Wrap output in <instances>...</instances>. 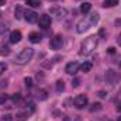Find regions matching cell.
Here are the masks:
<instances>
[{
  "instance_id": "1",
  "label": "cell",
  "mask_w": 121,
  "mask_h": 121,
  "mask_svg": "<svg viewBox=\"0 0 121 121\" xmlns=\"http://www.w3.org/2000/svg\"><path fill=\"white\" fill-rule=\"evenodd\" d=\"M99 20H100L99 13H93V14L87 16V17H85L82 21L78 23V26H76V31H78L79 34H83V32H86L87 30H90L91 27H94V26L99 23Z\"/></svg>"
},
{
  "instance_id": "15",
  "label": "cell",
  "mask_w": 121,
  "mask_h": 121,
  "mask_svg": "<svg viewBox=\"0 0 121 121\" xmlns=\"http://www.w3.org/2000/svg\"><path fill=\"white\" fill-rule=\"evenodd\" d=\"M91 68H93V63H91V62H85V63H82V65H80V70H82L83 73L90 72Z\"/></svg>"
},
{
  "instance_id": "8",
  "label": "cell",
  "mask_w": 121,
  "mask_h": 121,
  "mask_svg": "<svg viewBox=\"0 0 121 121\" xmlns=\"http://www.w3.org/2000/svg\"><path fill=\"white\" fill-rule=\"evenodd\" d=\"M62 44H63V39H62V35H59V34L51 39V48L52 49H60Z\"/></svg>"
},
{
  "instance_id": "34",
  "label": "cell",
  "mask_w": 121,
  "mask_h": 121,
  "mask_svg": "<svg viewBox=\"0 0 121 121\" xmlns=\"http://www.w3.org/2000/svg\"><path fill=\"white\" fill-rule=\"evenodd\" d=\"M117 121H121V117H118V118H117Z\"/></svg>"
},
{
  "instance_id": "3",
  "label": "cell",
  "mask_w": 121,
  "mask_h": 121,
  "mask_svg": "<svg viewBox=\"0 0 121 121\" xmlns=\"http://www.w3.org/2000/svg\"><path fill=\"white\" fill-rule=\"evenodd\" d=\"M34 55V49L32 48H24L17 56H16V63L17 65H27Z\"/></svg>"
},
{
  "instance_id": "29",
  "label": "cell",
  "mask_w": 121,
  "mask_h": 121,
  "mask_svg": "<svg viewBox=\"0 0 121 121\" xmlns=\"http://www.w3.org/2000/svg\"><path fill=\"white\" fill-rule=\"evenodd\" d=\"M7 30V26H0V32H4Z\"/></svg>"
},
{
  "instance_id": "20",
  "label": "cell",
  "mask_w": 121,
  "mask_h": 121,
  "mask_svg": "<svg viewBox=\"0 0 121 121\" xmlns=\"http://www.w3.org/2000/svg\"><path fill=\"white\" fill-rule=\"evenodd\" d=\"M37 97H38L39 100H45V99H47V91L44 90V89H39V90L37 91Z\"/></svg>"
},
{
  "instance_id": "7",
  "label": "cell",
  "mask_w": 121,
  "mask_h": 121,
  "mask_svg": "<svg viewBox=\"0 0 121 121\" xmlns=\"http://www.w3.org/2000/svg\"><path fill=\"white\" fill-rule=\"evenodd\" d=\"M51 14L56 16L58 18H63V17H66L68 10L65 7H54V9H51Z\"/></svg>"
},
{
  "instance_id": "25",
  "label": "cell",
  "mask_w": 121,
  "mask_h": 121,
  "mask_svg": "<svg viewBox=\"0 0 121 121\" xmlns=\"http://www.w3.org/2000/svg\"><path fill=\"white\" fill-rule=\"evenodd\" d=\"M24 83H26L27 87H32V79H31V78H26V79H24Z\"/></svg>"
},
{
  "instance_id": "9",
  "label": "cell",
  "mask_w": 121,
  "mask_h": 121,
  "mask_svg": "<svg viewBox=\"0 0 121 121\" xmlns=\"http://www.w3.org/2000/svg\"><path fill=\"white\" fill-rule=\"evenodd\" d=\"M24 18H26L28 23H37V21H38V14H37L35 11H32V10H27V11L24 13Z\"/></svg>"
},
{
  "instance_id": "19",
  "label": "cell",
  "mask_w": 121,
  "mask_h": 121,
  "mask_svg": "<svg viewBox=\"0 0 121 121\" xmlns=\"http://www.w3.org/2000/svg\"><path fill=\"white\" fill-rule=\"evenodd\" d=\"M11 100H13V103H14V104H21V94H20V93L13 94Z\"/></svg>"
},
{
  "instance_id": "13",
  "label": "cell",
  "mask_w": 121,
  "mask_h": 121,
  "mask_svg": "<svg viewBox=\"0 0 121 121\" xmlns=\"http://www.w3.org/2000/svg\"><path fill=\"white\" fill-rule=\"evenodd\" d=\"M24 13H26V10L23 9V6H17V7H16V10H14V16H16V18H17V20L23 18V17H24Z\"/></svg>"
},
{
  "instance_id": "16",
  "label": "cell",
  "mask_w": 121,
  "mask_h": 121,
  "mask_svg": "<svg viewBox=\"0 0 121 121\" xmlns=\"http://www.w3.org/2000/svg\"><path fill=\"white\" fill-rule=\"evenodd\" d=\"M90 9H91V4L90 3H82V6H80V11L83 13V14H87L89 11H90Z\"/></svg>"
},
{
  "instance_id": "21",
  "label": "cell",
  "mask_w": 121,
  "mask_h": 121,
  "mask_svg": "<svg viewBox=\"0 0 121 121\" xmlns=\"http://www.w3.org/2000/svg\"><path fill=\"white\" fill-rule=\"evenodd\" d=\"M99 110H101V104H100V103H94V104L90 107V111H91V113L99 111Z\"/></svg>"
},
{
  "instance_id": "12",
  "label": "cell",
  "mask_w": 121,
  "mask_h": 121,
  "mask_svg": "<svg viewBox=\"0 0 121 121\" xmlns=\"http://www.w3.org/2000/svg\"><path fill=\"white\" fill-rule=\"evenodd\" d=\"M28 116H30V113L27 110L26 111H20V113L16 114V120L17 121H27L28 120Z\"/></svg>"
},
{
  "instance_id": "28",
  "label": "cell",
  "mask_w": 121,
  "mask_h": 121,
  "mask_svg": "<svg viewBox=\"0 0 121 121\" xmlns=\"http://www.w3.org/2000/svg\"><path fill=\"white\" fill-rule=\"evenodd\" d=\"M79 83H80V80L79 79H75L73 80V87H79Z\"/></svg>"
},
{
  "instance_id": "11",
  "label": "cell",
  "mask_w": 121,
  "mask_h": 121,
  "mask_svg": "<svg viewBox=\"0 0 121 121\" xmlns=\"http://www.w3.org/2000/svg\"><path fill=\"white\" fill-rule=\"evenodd\" d=\"M21 41V32L20 31H11L10 34V42L11 44H18Z\"/></svg>"
},
{
  "instance_id": "32",
  "label": "cell",
  "mask_w": 121,
  "mask_h": 121,
  "mask_svg": "<svg viewBox=\"0 0 121 121\" xmlns=\"http://www.w3.org/2000/svg\"><path fill=\"white\" fill-rule=\"evenodd\" d=\"M3 55H9V48H4L3 49Z\"/></svg>"
},
{
  "instance_id": "6",
  "label": "cell",
  "mask_w": 121,
  "mask_h": 121,
  "mask_svg": "<svg viewBox=\"0 0 121 121\" xmlns=\"http://www.w3.org/2000/svg\"><path fill=\"white\" fill-rule=\"evenodd\" d=\"M79 69H80V65H79L78 62H75V60H73V62H69V63L66 65L65 72H66V73H69V75H75Z\"/></svg>"
},
{
  "instance_id": "18",
  "label": "cell",
  "mask_w": 121,
  "mask_h": 121,
  "mask_svg": "<svg viewBox=\"0 0 121 121\" xmlns=\"http://www.w3.org/2000/svg\"><path fill=\"white\" fill-rule=\"evenodd\" d=\"M26 3L31 7H39L41 6V0H26Z\"/></svg>"
},
{
  "instance_id": "30",
  "label": "cell",
  "mask_w": 121,
  "mask_h": 121,
  "mask_svg": "<svg viewBox=\"0 0 121 121\" xmlns=\"http://www.w3.org/2000/svg\"><path fill=\"white\" fill-rule=\"evenodd\" d=\"M117 111H120V113H121V100L117 103Z\"/></svg>"
},
{
  "instance_id": "36",
  "label": "cell",
  "mask_w": 121,
  "mask_h": 121,
  "mask_svg": "<svg viewBox=\"0 0 121 121\" xmlns=\"http://www.w3.org/2000/svg\"><path fill=\"white\" fill-rule=\"evenodd\" d=\"M51 1H56V0H51Z\"/></svg>"
},
{
  "instance_id": "5",
  "label": "cell",
  "mask_w": 121,
  "mask_h": 121,
  "mask_svg": "<svg viewBox=\"0 0 121 121\" xmlns=\"http://www.w3.org/2000/svg\"><path fill=\"white\" fill-rule=\"evenodd\" d=\"M51 23H52V18H51V16H48V14H44V16H41V17L38 18V24H39V27H41L42 30H48L49 26H51Z\"/></svg>"
},
{
  "instance_id": "23",
  "label": "cell",
  "mask_w": 121,
  "mask_h": 121,
  "mask_svg": "<svg viewBox=\"0 0 121 121\" xmlns=\"http://www.w3.org/2000/svg\"><path fill=\"white\" fill-rule=\"evenodd\" d=\"M63 89H65L63 82H62V80H58V82H56V90L58 91H63Z\"/></svg>"
},
{
  "instance_id": "27",
  "label": "cell",
  "mask_w": 121,
  "mask_h": 121,
  "mask_svg": "<svg viewBox=\"0 0 121 121\" xmlns=\"http://www.w3.org/2000/svg\"><path fill=\"white\" fill-rule=\"evenodd\" d=\"M99 97H101V99H106L107 97V91H99Z\"/></svg>"
},
{
  "instance_id": "26",
  "label": "cell",
  "mask_w": 121,
  "mask_h": 121,
  "mask_svg": "<svg viewBox=\"0 0 121 121\" xmlns=\"http://www.w3.org/2000/svg\"><path fill=\"white\" fill-rule=\"evenodd\" d=\"M1 121H13V117H11L10 114H4V116L1 117Z\"/></svg>"
},
{
  "instance_id": "22",
  "label": "cell",
  "mask_w": 121,
  "mask_h": 121,
  "mask_svg": "<svg viewBox=\"0 0 121 121\" xmlns=\"http://www.w3.org/2000/svg\"><path fill=\"white\" fill-rule=\"evenodd\" d=\"M7 70V63L6 62H0V76Z\"/></svg>"
},
{
  "instance_id": "35",
  "label": "cell",
  "mask_w": 121,
  "mask_h": 121,
  "mask_svg": "<svg viewBox=\"0 0 121 121\" xmlns=\"http://www.w3.org/2000/svg\"><path fill=\"white\" fill-rule=\"evenodd\" d=\"M0 17H1V11H0Z\"/></svg>"
},
{
  "instance_id": "31",
  "label": "cell",
  "mask_w": 121,
  "mask_h": 121,
  "mask_svg": "<svg viewBox=\"0 0 121 121\" xmlns=\"http://www.w3.org/2000/svg\"><path fill=\"white\" fill-rule=\"evenodd\" d=\"M117 42H118V45L121 47V32L118 34V37H117Z\"/></svg>"
},
{
  "instance_id": "10",
  "label": "cell",
  "mask_w": 121,
  "mask_h": 121,
  "mask_svg": "<svg viewBox=\"0 0 121 121\" xmlns=\"http://www.w3.org/2000/svg\"><path fill=\"white\" fill-rule=\"evenodd\" d=\"M106 79H107V80L113 85V83H116L117 80H120V79H121V75H116V73H114V70H107Z\"/></svg>"
},
{
  "instance_id": "33",
  "label": "cell",
  "mask_w": 121,
  "mask_h": 121,
  "mask_svg": "<svg viewBox=\"0 0 121 121\" xmlns=\"http://www.w3.org/2000/svg\"><path fill=\"white\" fill-rule=\"evenodd\" d=\"M6 4V0H0V6H4Z\"/></svg>"
},
{
  "instance_id": "17",
  "label": "cell",
  "mask_w": 121,
  "mask_h": 121,
  "mask_svg": "<svg viewBox=\"0 0 121 121\" xmlns=\"http://www.w3.org/2000/svg\"><path fill=\"white\" fill-rule=\"evenodd\" d=\"M118 4V0H104L103 7H114Z\"/></svg>"
},
{
  "instance_id": "2",
  "label": "cell",
  "mask_w": 121,
  "mask_h": 121,
  "mask_svg": "<svg viewBox=\"0 0 121 121\" xmlns=\"http://www.w3.org/2000/svg\"><path fill=\"white\" fill-rule=\"evenodd\" d=\"M97 42H99V39H97V37H96V35L87 37V38L82 42V47H80L79 54H80V55H90L91 52L96 49Z\"/></svg>"
},
{
  "instance_id": "4",
  "label": "cell",
  "mask_w": 121,
  "mask_h": 121,
  "mask_svg": "<svg viewBox=\"0 0 121 121\" xmlns=\"http://www.w3.org/2000/svg\"><path fill=\"white\" fill-rule=\"evenodd\" d=\"M87 97L85 96V94H79L78 97H75V100H73V106L78 108V110H82V108H85L86 106H87Z\"/></svg>"
},
{
  "instance_id": "14",
  "label": "cell",
  "mask_w": 121,
  "mask_h": 121,
  "mask_svg": "<svg viewBox=\"0 0 121 121\" xmlns=\"http://www.w3.org/2000/svg\"><path fill=\"white\" fill-rule=\"evenodd\" d=\"M28 38H30V41L32 44H38V42L41 41V34H38V32H31L30 35H28Z\"/></svg>"
},
{
  "instance_id": "24",
  "label": "cell",
  "mask_w": 121,
  "mask_h": 121,
  "mask_svg": "<svg viewBox=\"0 0 121 121\" xmlns=\"http://www.w3.org/2000/svg\"><path fill=\"white\" fill-rule=\"evenodd\" d=\"M7 99H9V96L4 93V94H0V104H4L6 101H7Z\"/></svg>"
}]
</instances>
